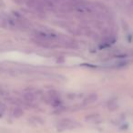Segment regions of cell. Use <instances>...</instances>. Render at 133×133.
<instances>
[{
	"instance_id": "277c9868",
	"label": "cell",
	"mask_w": 133,
	"mask_h": 133,
	"mask_svg": "<svg viewBox=\"0 0 133 133\" xmlns=\"http://www.w3.org/2000/svg\"><path fill=\"white\" fill-rule=\"evenodd\" d=\"M23 115V110L19 108H15L13 110V116L15 118H20Z\"/></svg>"
},
{
	"instance_id": "5b68a950",
	"label": "cell",
	"mask_w": 133,
	"mask_h": 133,
	"mask_svg": "<svg viewBox=\"0 0 133 133\" xmlns=\"http://www.w3.org/2000/svg\"><path fill=\"white\" fill-rule=\"evenodd\" d=\"M112 107H114V108H115V109H116L117 108H118V103L116 102L115 100H111L109 103H108V108H109L110 110H113V108H112Z\"/></svg>"
},
{
	"instance_id": "7a4b0ae2",
	"label": "cell",
	"mask_w": 133,
	"mask_h": 133,
	"mask_svg": "<svg viewBox=\"0 0 133 133\" xmlns=\"http://www.w3.org/2000/svg\"><path fill=\"white\" fill-rule=\"evenodd\" d=\"M97 99H98L97 94H90V95H89L87 98H85V99L83 101V104L84 105L92 104V103H94L95 101H97Z\"/></svg>"
},
{
	"instance_id": "8992f818",
	"label": "cell",
	"mask_w": 133,
	"mask_h": 133,
	"mask_svg": "<svg viewBox=\"0 0 133 133\" xmlns=\"http://www.w3.org/2000/svg\"><path fill=\"white\" fill-rule=\"evenodd\" d=\"M0 108H1V114H4V111H5V106H4V104H1L0 105Z\"/></svg>"
},
{
	"instance_id": "6da1fadb",
	"label": "cell",
	"mask_w": 133,
	"mask_h": 133,
	"mask_svg": "<svg viewBox=\"0 0 133 133\" xmlns=\"http://www.w3.org/2000/svg\"><path fill=\"white\" fill-rule=\"evenodd\" d=\"M77 126H79V124L77 122L73 121V120H69V119H63L58 123V128H62L63 129H71L77 127Z\"/></svg>"
},
{
	"instance_id": "3957f363",
	"label": "cell",
	"mask_w": 133,
	"mask_h": 133,
	"mask_svg": "<svg viewBox=\"0 0 133 133\" xmlns=\"http://www.w3.org/2000/svg\"><path fill=\"white\" fill-rule=\"evenodd\" d=\"M24 99H25L27 102L31 103L36 99V96L33 92H27L24 95Z\"/></svg>"
}]
</instances>
